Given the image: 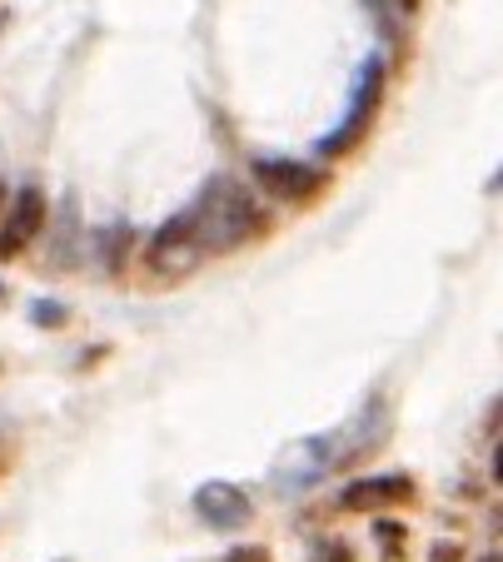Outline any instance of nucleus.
Instances as JSON below:
<instances>
[{"instance_id": "obj_10", "label": "nucleus", "mask_w": 503, "mask_h": 562, "mask_svg": "<svg viewBox=\"0 0 503 562\" xmlns=\"http://www.w3.org/2000/svg\"><path fill=\"white\" fill-rule=\"evenodd\" d=\"M125 249H130V229H125V224H115V229H110V239L100 245V255H105V265H110V269H120Z\"/></svg>"}, {"instance_id": "obj_1", "label": "nucleus", "mask_w": 503, "mask_h": 562, "mask_svg": "<svg viewBox=\"0 0 503 562\" xmlns=\"http://www.w3.org/2000/svg\"><path fill=\"white\" fill-rule=\"evenodd\" d=\"M389 428V404L384 398H369L359 414L349 418L344 428L334 434H314V438H300L279 453L275 463V488L279 493H300V488H314L324 473H339V468H354L359 458H369L379 448Z\"/></svg>"}, {"instance_id": "obj_15", "label": "nucleus", "mask_w": 503, "mask_h": 562, "mask_svg": "<svg viewBox=\"0 0 503 562\" xmlns=\"http://www.w3.org/2000/svg\"><path fill=\"white\" fill-rule=\"evenodd\" d=\"M394 5H399V11L409 15V11H414V5H418V0H394Z\"/></svg>"}, {"instance_id": "obj_9", "label": "nucleus", "mask_w": 503, "mask_h": 562, "mask_svg": "<svg viewBox=\"0 0 503 562\" xmlns=\"http://www.w3.org/2000/svg\"><path fill=\"white\" fill-rule=\"evenodd\" d=\"M25 314H31L35 329H65V324H70V304H65V299H31Z\"/></svg>"}, {"instance_id": "obj_17", "label": "nucleus", "mask_w": 503, "mask_h": 562, "mask_svg": "<svg viewBox=\"0 0 503 562\" xmlns=\"http://www.w3.org/2000/svg\"><path fill=\"white\" fill-rule=\"evenodd\" d=\"M55 562H76V558H55Z\"/></svg>"}, {"instance_id": "obj_5", "label": "nucleus", "mask_w": 503, "mask_h": 562, "mask_svg": "<svg viewBox=\"0 0 503 562\" xmlns=\"http://www.w3.org/2000/svg\"><path fill=\"white\" fill-rule=\"evenodd\" d=\"M194 518H204V528H245L255 518V503L239 483H225V477H210L194 488Z\"/></svg>"}, {"instance_id": "obj_13", "label": "nucleus", "mask_w": 503, "mask_h": 562, "mask_svg": "<svg viewBox=\"0 0 503 562\" xmlns=\"http://www.w3.org/2000/svg\"><path fill=\"white\" fill-rule=\"evenodd\" d=\"M225 562H269V552L265 548H235Z\"/></svg>"}, {"instance_id": "obj_7", "label": "nucleus", "mask_w": 503, "mask_h": 562, "mask_svg": "<svg viewBox=\"0 0 503 562\" xmlns=\"http://www.w3.org/2000/svg\"><path fill=\"white\" fill-rule=\"evenodd\" d=\"M414 498V483H409V473H384V477H354L349 488L339 493V508L349 513H384L394 508V503H409Z\"/></svg>"}, {"instance_id": "obj_14", "label": "nucleus", "mask_w": 503, "mask_h": 562, "mask_svg": "<svg viewBox=\"0 0 503 562\" xmlns=\"http://www.w3.org/2000/svg\"><path fill=\"white\" fill-rule=\"evenodd\" d=\"M324 562H354V552L349 548H344V542H324Z\"/></svg>"}, {"instance_id": "obj_8", "label": "nucleus", "mask_w": 503, "mask_h": 562, "mask_svg": "<svg viewBox=\"0 0 503 562\" xmlns=\"http://www.w3.org/2000/svg\"><path fill=\"white\" fill-rule=\"evenodd\" d=\"M41 224H45V194L35 190V184H25V190L15 194V204H11V220L0 224V259L21 255L35 234H41Z\"/></svg>"}, {"instance_id": "obj_11", "label": "nucleus", "mask_w": 503, "mask_h": 562, "mask_svg": "<svg viewBox=\"0 0 503 562\" xmlns=\"http://www.w3.org/2000/svg\"><path fill=\"white\" fill-rule=\"evenodd\" d=\"M428 562H463V548L459 542H434V548H428Z\"/></svg>"}, {"instance_id": "obj_2", "label": "nucleus", "mask_w": 503, "mask_h": 562, "mask_svg": "<svg viewBox=\"0 0 503 562\" xmlns=\"http://www.w3.org/2000/svg\"><path fill=\"white\" fill-rule=\"evenodd\" d=\"M190 220H194V239L200 249H235L245 245L249 234L265 229V210L255 204V194L235 180H210L200 190V200L190 204Z\"/></svg>"}, {"instance_id": "obj_18", "label": "nucleus", "mask_w": 503, "mask_h": 562, "mask_svg": "<svg viewBox=\"0 0 503 562\" xmlns=\"http://www.w3.org/2000/svg\"><path fill=\"white\" fill-rule=\"evenodd\" d=\"M0 299H5V289H0Z\"/></svg>"}, {"instance_id": "obj_12", "label": "nucleus", "mask_w": 503, "mask_h": 562, "mask_svg": "<svg viewBox=\"0 0 503 562\" xmlns=\"http://www.w3.org/2000/svg\"><path fill=\"white\" fill-rule=\"evenodd\" d=\"M375 538L389 542V548H394V558H399V538H404V528H399V522H384V518H379V522H375Z\"/></svg>"}, {"instance_id": "obj_16", "label": "nucleus", "mask_w": 503, "mask_h": 562, "mask_svg": "<svg viewBox=\"0 0 503 562\" xmlns=\"http://www.w3.org/2000/svg\"><path fill=\"white\" fill-rule=\"evenodd\" d=\"M483 562H499V552H483Z\"/></svg>"}, {"instance_id": "obj_3", "label": "nucleus", "mask_w": 503, "mask_h": 562, "mask_svg": "<svg viewBox=\"0 0 503 562\" xmlns=\"http://www.w3.org/2000/svg\"><path fill=\"white\" fill-rule=\"evenodd\" d=\"M379 100H384V55H369V60L359 65V80H354V95H349V110H344L339 130H329V135L320 139L324 155H339V149L359 145V135L369 130Z\"/></svg>"}, {"instance_id": "obj_19", "label": "nucleus", "mask_w": 503, "mask_h": 562, "mask_svg": "<svg viewBox=\"0 0 503 562\" xmlns=\"http://www.w3.org/2000/svg\"><path fill=\"white\" fill-rule=\"evenodd\" d=\"M0 200H5V190H0Z\"/></svg>"}, {"instance_id": "obj_6", "label": "nucleus", "mask_w": 503, "mask_h": 562, "mask_svg": "<svg viewBox=\"0 0 503 562\" xmlns=\"http://www.w3.org/2000/svg\"><path fill=\"white\" fill-rule=\"evenodd\" d=\"M200 239H194V220H190V210H180V214H170V220L155 229V239H150V265L160 269V274H185V269H194L200 265Z\"/></svg>"}, {"instance_id": "obj_4", "label": "nucleus", "mask_w": 503, "mask_h": 562, "mask_svg": "<svg viewBox=\"0 0 503 562\" xmlns=\"http://www.w3.org/2000/svg\"><path fill=\"white\" fill-rule=\"evenodd\" d=\"M255 180L269 200H290V204H300V200H310V194L324 190V170H314L304 159H284V155H259Z\"/></svg>"}]
</instances>
